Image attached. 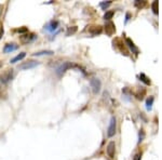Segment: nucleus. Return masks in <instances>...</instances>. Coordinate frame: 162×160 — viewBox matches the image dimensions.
Masks as SVG:
<instances>
[{
    "label": "nucleus",
    "instance_id": "nucleus-9",
    "mask_svg": "<svg viewBox=\"0 0 162 160\" xmlns=\"http://www.w3.org/2000/svg\"><path fill=\"white\" fill-rule=\"evenodd\" d=\"M106 150H107L108 156L110 158H113L115 157V150H116V144H115V142H110L108 144V146H107V149Z\"/></svg>",
    "mask_w": 162,
    "mask_h": 160
},
{
    "label": "nucleus",
    "instance_id": "nucleus-3",
    "mask_svg": "<svg viewBox=\"0 0 162 160\" xmlns=\"http://www.w3.org/2000/svg\"><path fill=\"white\" fill-rule=\"evenodd\" d=\"M12 78H13V69H7V70H4V73L0 74V82L4 83V85L11 81Z\"/></svg>",
    "mask_w": 162,
    "mask_h": 160
},
{
    "label": "nucleus",
    "instance_id": "nucleus-25",
    "mask_svg": "<svg viewBox=\"0 0 162 160\" xmlns=\"http://www.w3.org/2000/svg\"><path fill=\"white\" fill-rule=\"evenodd\" d=\"M0 95H1V93H0Z\"/></svg>",
    "mask_w": 162,
    "mask_h": 160
},
{
    "label": "nucleus",
    "instance_id": "nucleus-19",
    "mask_svg": "<svg viewBox=\"0 0 162 160\" xmlns=\"http://www.w3.org/2000/svg\"><path fill=\"white\" fill-rule=\"evenodd\" d=\"M76 30H77V27H76V26H74V27H73V29L69 28V29H68V32H67V36H70V34H71V35H73V34H75V32H76Z\"/></svg>",
    "mask_w": 162,
    "mask_h": 160
},
{
    "label": "nucleus",
    "instance_id": "nucleus-13",
    "mask_svg": "<svg viewBox=\"0 0 162 160\" xmlns=\"http://www.w3.org/2000/svg\"><path fill=\"white\" fill-rule=\"evenodd\" d=\"M152 103H154V97H152V96H149L147 99V101H146V107H147L148 110H151Z\"/></svg>",
    "mask_w": 162,
    "mask_h": 160
},
{
    "label": "nucleus",
    "instance_id": "nucleus-7",
    "mask_svg": "<svg viewBox=\"0 0 162 160\" xmlns=\"http://www.w3.org/2000/svg\"><path fill=\"white\" fill-rule=\"evenodd\" d=\"M58 27V22L57 21H50L46 26H44V29L48 30V32H54L55 29Z\"/></svg>",
    "mask_w": 162,
    "mask_h": 160
},
{
    "label": "nucleus",
    "instance_id": "nucleus-1",
    "mask_svg": "<svg viewBox=\"0 0 162 160\" xmlns=\"http://www.w3.org/2000/svg\"><path fill=\"white\" fill-rule=\"evenodd\" d=\"M74 67H77V65L73 64V63H70V62H64L63 64H61L58 67H56V69H55V73H56L57 76H62L64 75L65 73H66V70H68V69H70V68H74Z\"/></svg>",
    "mask_w": 162,
    "mask_h": 160
},
{
    "label": "nucleus",
    "instance_id": "nucleus-18",
    "mask_svg": "<svg viewBox=\"0 0 162 160\" xmlns=\"http://www.w3.org/2000/svg\"><path fill=\"white\" fill-rule=\"evenodd\" d=\"M95 27V29L94 30H91V32L93 34V35H99L101 32H102V28H101V26H94Z\"/></svg>",
    "mask_w": 162,
    "mask_h": 160
},
{
    "label": "nucleus",
    "instance_id": "nucleus-4",
    "mask_svg": "<svg viewBox=\"0 0 162 160\" xmlns=\"http://www.w3.org/2000/svg\"><path fill=\"white\" fill-rule=\"evenodd\" d=\"M116 129H117V120L115 117H111L110 118L108 129H107V135L109 137H113V135L116 134Z\"/></svg>",
    "mask_w": 162,
    "mask_h": 160
},
{
    "label": "nucleus",
    "instance_id": "nucleus-16",
    "mask_svg": "<svg viewBox=\"0 0 162 160\" xmlns=\"http://www.w3.org/2000/svg\"><path fill=\"white\" fill-rule=\"evenodd\" d=\"M151 8H152V12L155 14H158V1H154L151 4Z\"/></svg>",
    "mask_w": 162,
    "mask_h": 160
},
{
    "label": "nucleus",
    "instance_id": "nucleus-20",
    "mask_svg": "<svg viewBox=\"0 0 162 160\" xmlns=\"http://www.w3.org/2000/svg\"><path fill=\"white\" fill-rule=\"evenodd\" d=\"M144 136H145L144 130H139V140H138V143H141L144 140Z\"/></svg>",
    "mask_w": 162,
    "mask_h": 160
},
{
    "label": "nucleus",
    "instance_id": "nucleus-21",
    "mask_svg": "<svg viewBox=\"0 0 162 160\" xmlns=\"http://www.w3.org/2000/svg\"><path fill=\"white\" fill-rule=\"evenodd\" d=\"M16 32H27V28H26V27H24V28H18Z\"/></svg>",
    "mask_w": 162,
    "mask_h": 160
},
{
    "label": "nucleus",
    "instance_id": "nucleus-17",
    "mask_svg": "<svg viewBox=\"0 0 162 160\" xmlns=\"http://www.w3.org/2000/svg\"><path fill=\"white\" fill-rule=\"evenodd\" d=\"M110 4H111V1H107V2L104 1V2H101V4H99V7L103 8V10H106V9L110 6Z\"/></svg>",
    "mask_w": 162,
    "mask_h": 160
},
{
    "label": "nucleus",
    "instance_id": "nucleus-22",
    "mask_svg": "<svg viewBox=\"0 0 162 160\" xmlns=\"http://www.w3.org/2000/svg\"><path fill=\"white\" fill-rule=\"evenodd\" d=\"M133 160H141V154H136V155L134 156Z\"/></svg>",
    "mask_w": 162,
    "mask_h": 160
},
{
    "label": "nucleus",
    "instance_id": "nucleus-15",
    "mask_svg": "<svg viewBox=\"0 0 162 160\" xmlns=\"http://www.w3.org/2000/svg\"><path fill=\"white\" fill-rule=\"evenodd\" d=\"M139 79H141L144 83H146V85H150V80L147 78V76L145 75V74H141V75H139Z\"/></svg>",
    "mask_w": 162,
    "mask_h": 160
},
{
    "label": "nucleus",
    "instance_id": "nucleus-14",
    "mask_svg": "<svg viewBox=\"0 0 162 160\" xmlns=\"http://www.w3.org/2000/svg\"><path fill=\"white\" fill-rule=\"evenodd\" d=\"M113 14H115V12H113V11H106V13L104 14V18L108 21V20H110V18H113Z\"/></svg>",
    "mask_w": 162,
    "mask_h": 160
},
{
    "label": "nucleus",
    "instance_id": "nucleus-2",
    "mask_svg": "<svg viewBox=\"0 0 162 160\" xmlns=\"http://www.w3.org/2000/svg\"><path fill=\"white\" fill-rule=\"evenodd\" d=\"M38 65H39L38 61L28 60L27 62H24V63H22V64L18 65V69H21V70H28V69L37 67Z\"/></svg>",
    "mask_w": 162,
    "mask_h": 160
},
{
    "label": "nucleus",
    "instance_id": "nucleus-8",
    "mask_svg": "<svg viewBox=\"0 0 162 160\" xmlns=\"http://www.w3.org/2000/svg\"><path fill=\"white\" fill-rule=\"evenodd\" d=\"M18 48V47L16 46L15 43H7V44L4 47V53H12V52L16 50Z\"/></svg>",
    "mask_w": 162,
    "mask_h": 160
},
{
    "label": "nucleus",
    "instance_id": "nucleus-10",
    "mask_svg": "<svg viewBox=\"0 0 162 160\" xmlns=\"http://www.w3.org/2000/svg\"><path fill=\"white\" fill-rule=\"evenodd\" d=\"M125 42H127V47H129L131 50H132V52H133V53L138 54V49H137V47L134 44V42L130 39V38H127V39H125Z\"/></svg>",
    "mask_w": 162,
    "mask_h": 160
},
{
    "label": "nucleus",
    "instance_id": "nucleus-5",
    "mask_svg": "<svg viewBox=\"0 0 162 160\" xmlns=\"http://www.w3.org/2000/svg\"><path fill=\"white\" fill-rule=\"evenodd\" d=\"M90 85H91V88L94 93H99L101 91V88H102V83H101V80L99 78L90 79Z\"/></svg>",
    "mask_w": 162,
    "mask_h": 160
},
{
    "label": "nucleus",
    "instance_id": "nucleus-12",
    "mask_svg": "<svg viewBox=\"0 0 162 160\" xmlns=\"http://www.w3.org/2000/svg\"><path fill=\"white\" fill-rule=\"evenodd\" d=\"M25 56H26V53H25V52H22V53L18 54V55H16L15 57H13V59L10 61V63L14 64V63H16V62H20V61H22Z\"/></svg>",
    "mask_w": 162,
    "mask_h": 160
},
{
    "label": "nucleus",
    "instance_id": "nucleus-24",
    "mask_svg": "<svg viewBox=\"0 0 162 160\" xmlns=\"http://www.w3.org/2000/svg\"><path fill=\"white\" fill-rule=\"evenodd\" d=\"M0 9H1V6H0ZM0 12H1V10H0Z\"/></svg>",
    "mask_w": 162,
    "mask_h": 160
},
{
    "label": "nucleus",
    "instance_id": "nucleus-6",
    "mask_svg": "<svg viewBox=\"0 0 162 160\" xmlns=\"http://www.w3.org/2000/svg\"><path fill=\"white\" fill-rule=\"evenodd\" d=\"M36 38H37V36H36L35 34H25V35L21 36V40L24 43L32 42V41H34Z\"/></svg>",
    "mask_w": 162,
    "mask_h": 160
},
{
    "label": "nucleus",
    "instance_id": "nucleus-23",
    "mask_svg": "<svg viewBox=\"0 0 162 160\" xmlns=\"http://www.w3.org/2000/svg\"><path fill=\"white\" fill-rule=\"evenodd\" d=\"M4 28H2V27H1V28H0V39H1V38H2V35H4Z\"/></svg>",
    "mask_w": 162,
    "mask_h": 160
},
{
    "label": "nucleus",
    "instance_id": "nucleus-11",
    "mask_svg": "<svg viewBox=\"0 0 162 160\" xmlns=\"http://www.w3.org/2000/svg\"><path fill=\"white\" fill-rule=\"evenodd\" d=\"M54 52L51 50H43V51H39V52H36L32 55L34 56H41V55H53Z\"/></svg>",
    "mask_w": 162,
    "mask_h": 160
}]
</instances>
